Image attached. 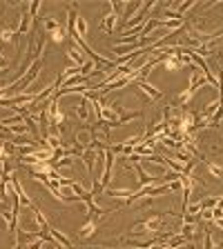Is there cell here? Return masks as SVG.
<instances>
[{"label":"cell","mask_w":223,"mask_h":249,"mask_svg":"<svg viewBox=\"0 0 223 249\" xmlns=\"http://www.w3.org/2000/svg\"><path fill=\"white\" fill-rule=\"evenodd\" d=\"M163 229H165V220H163L159 213H154V216H147L145 220H139V223L130 229V236L132 238H139V236H152V238H156V236H167V233H163Z\"/></svg>","instance_id":"1"},{"label":"cell","mask_w":223,"mask_h":249,"mask_svg":"<svg viewBox=\"0 0 223 249\" xmlns=\"http://www.w3.org/2000/svg\"><path fill=\"white\" fill-rule=\"evenodd\" d=\"M205 85H208V80H205L201 73L194 71L192 76H190V85H187V89H185V91H181V93L177 96V105H179V107H185V105L190 103V100H192L194 96H197V93L201 91L203 87H205Z\"/></svg>","instance_id":"2"},{"label":"cell","mask_w":223,"mask_h":249,"mask_svg":"<svg viewBox=\"0 0 223 249\" xmlns=\"http://www.w3.org/2000/svg\"><path fill=\"white\" fill-rule=\"evenodd\" d=\"M42 27H45L49 40L58 42V45H61L65 38H67V29H65V27H62L58 20H54V18H45V20H42Z\"/></svg>","instance_id":"3"},{"label":"cell","mask_w":223,"mask_h":249,"mask_svg":"<svg viewBox=\"0 0 223 249\" xmlns=\"http://www.w3.org/2000/svg\"><path fill=\"white\" fill-rule=\"evenodd\" d=\"M76 118L83 120V123H92V120H94L92 103H89L87 96H83V98H81V103H78V107H76Z\"/></svg>","instance_id":"4"},{"label":"cell","mask_w":223,"mask_h":249,"mask_svg":"<svg viewBox=\"0 0 223 249\" xmlns=\"http://www.w3.org/2000/svg\"><path fill=\"white\" fill-rule=\"evenodd\" d=\"M20 34H18V25L16 27H2L0 29V42H14L16 45V49L20 52Z\"/></svg>","instance_id":"5"},{"label":"cell","mask_w":223,"mask_h":249,"mask_svg":"<svg viewBox=\"0 0 223 249\" xmlns=\"http://www.w3.org/2000/svg\"><path fill=\"white\" fill-rule=\"evenodd\" d=\"M136 49H141V40L127 42V45H114V47H112V52H114V53H116V56H119V58L130 56V53H134Z\"/></svg>","instance_id":"6"},{"label":"cell","mask_w":223,"mask_h":249,"mask_svg":"<svg viewBox=\"0 0 223 249\" xmlns=\"http://www.w3.org/2000/svg\"><path fill=\"white\" fill-rule=\"evenodd\" d=\"M74 140H76V145L81 147V149H87V147H92V142H94V131H92V129L76 131Z\"/></svg>","instance_id":"7"},{"label":"cell","mask_w":223,"mask_h":249,"mask_svg":"<svg viewBox=\"0 0 223 249\" xmlns=\"http://www.w3.org/2000/svg\"><path fill=\"white\" fill-rule=\"evenodd\" d=\"M96 225H99V218H87V223L78 229V238H81V240L92 238L94 231H96Z\"/></svg>","instance_id":"8"},{"label":"cell","mask_w":223,"mask_h":249,"mask_svg":"<svg viewBox=\"0 0 223 249\" xmlns=\"http://www.w3.org/2000/svg\"><path fill=\"white\" fill-rule=\"evenodd\" d=\"M67 58H69L72 62H76V67H83L85 62H87V60H85V52L76 45V42H74V45L67 49Z\"/></svg>","instance_id":"9"},{"label":"cell","mask_w":223,"mask_h":249,"mask_svg":"<svg viewBox=\"0 0 223 249\" xmlns=\"http://www.w3.org/2000/svg\"><path fill=\"white\" fill-rule=\"evenodd\" d=\"M119 20H121V16L114 14V11H109V14L103 18V22H101V29H103L105 34H112V31L116 29V22Z\"/></svg>","instance_id":"10"},{"label":"cell","mask_w":223,"mask_h":249,"mask_svg":"<svg viewBox=\"0 0 223 249\" xmlns=\"http://www.w3.org/2000/svg\"><path fill=\"white\" fill-rule=\"evenodd\" d=\"M134 85H136V87L141 89V91H145V93H147V96H150L152 100H159V98H161V96H163V93L159 91V89H156L154 85L145 83V80H134Z\"/></svg>","instance_id":"11"},{"label":"cell","mask_w":223,"mask_h":249,"mask_svg":"<svg viewBox=\"0 0 223 249\" xmlns=\"http://www.w3.org/2000/svg\"><path fill=\"white\" fill-rule=\"evenodd\" d=\"M18 20H20V22H18V34H20V36H22V34H27V31L31 29V22H34V16H31L27 9H22V11H20V18H18Z\"/></svg>","instance_id":"12"},{"label":"cell","mask_w":223,"mask_h":249,"mask_svg":"<svg viewBox=\"0 0 223 249\" xmlns=\"http://www.w3.org/2000/svg\"><path fill=\"white\" fill-rule=\"evenodd\" d=\"M205 167H208V171L212 174L217 180H223V165H219V162H212V160H205Z\"/></svg>","instance_id":"13"},{"label":"cell","mask_w":223,"mask_h":249,"mask_svg":"<svg viewBox=\"0 0 223 249\" xmlns=\"http://www.w3.org/2000/svg\"><path fill=\"white\" fill-rule=\"evenodd\" d=\"M87 20H85L83 16H76V36L78 38H83L85 40V36H87Z\"/></svg>","instance_id":"14"},{"label":"cell","mask_w":223,"mask_h":249,"mask_svg":"<svg viewBox=\"0 0 223 249\" xmlns=\"http://www.w3.org/2000/svg\"><path fill=\"white\" fill-rule=\"evenodd\" d=\"M141 5H143V2H132V5H127V9H125V14H123V18H125V25H127V22L132 20V14H134L136 9H141Z\"/></svg>","instance_id":"15"},{"label":"cell","mask_w":223,"mask_h":249,"mask_svg":"<svg viewBox=\"0 0 223 249\" xmlns=\"http://www.w3.org/2000/svg\"><path fill=\"white\" fill-rule=\"evenodd\" d=\"M203 249H214V240L210 229H203Z\"/></svg>","instance_id":"16"},{"label":"cell","mask_w":223,"mask_h":249,"mask_svg":"<svg viewBox=\"0 0 223 249\" xmlns=\"http://www.w3.org/2000/svg\"><path fill=\"white\" fill-rule=\"evenodd\" d=\"M41 7H42V2H41V0H34V2H29V7H27V11H29V14L34 16V18H36V16H38V11H41Z\"/></svg>","instance_id":"17"},{"label":"cell","mask_w":223,"mask_h":249,"mask_svg":"<svg viewBox=\"0 0 223 249\" xmlns=\"http://www.w3.org/2000/svg\"><path fill=\"white\" fill-rule=\"evenodd\" d=\"M210 223H212L214 227H219V229L223 231V216H212V218H210Z\"/></svg>","instance_id":"18"},{"label":"cell","mask_w":223,"mask_h":249,"mask_svg":"<svg viewBox=\"0 0 223 249\" xmlns=\"http://www.w3.org/2000/svg\"><path fill=\"white\" fill-rule=\"evenodd\" d=\"M123 7H125V2H114V5H112V11L121 16V11H123Z\"/></svg>","instance_id":"19"},{"label":"cell","mask_w":223,"mask_h":249,"mask_svg":"<svg viewBox=\"0 0 223 249\" xmlns=\"http://www.w3.org/2000/svg\"><path fill=\"white\" fill-rule=\"evenodd\" d=\"M0 67H9V60H7V58H2V56H0Z\"/></svg>","instance_id":"20"},{"label":"cell","mask_w":223,"mask_h":249,"mask_svg":"<svg viewBox=\"0 0 223 249\" xmlns=\"http://www.w3.org/2000/svg\"><path fill=\"white\" fill-rule=\"evenodd\" d=\"M217 209H219V212H223V196H219V202H217Z\"/></svg>","instance_id":"21"},{"label":"cell","mask_w":223,"mask_h":249,"mask_svg":"<svg viewBox=\"0 0 223 249\" xmlns=\"http://www.w3.org/2000/svg\"><path fill=\"white\" fill-rule=\"evenodd\" d=\"M0 56H2V53H0Z\"/></svg>","instance_id":"22"}]
</instances>
